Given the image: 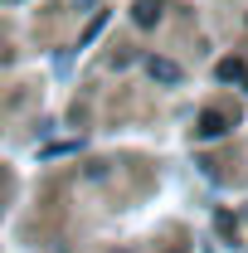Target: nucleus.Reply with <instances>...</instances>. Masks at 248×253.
Returning a JSON list of instances; mask_svg holds the SVG:
<instances>
[{
  "instance_id": "1",
  "label": "nucleus",
  "mask_w": 248,
  "mask_h": 253,
  "mask_svg": "<svg viewBox=\"0 0 248 253\" xmlns=\"http://www.w3.org/2000/svg\"><path fill=\"white\" fill-rule=\"evenodd\" d=\"M146 73L161 78V83H180V68H175L170 59H146Z\"/></svg>"
},
{
  "instance_id": "2",
  "label": "nucleus",
  "mask_w": 248,
  "mask_h": 253,
  "mask_svg": "<svg viewBox=\"0 0 248 253\" xmlns=\"http://www.w3.org/2000/svg\"><path fill=\"white\" fill-rule=\"evenodd\" d=\"M200 131H205V136H219V131H224V117H219V112H205V126H200Z\"/></svg>"
},
{
  "instance_id": "3",
  "label": "nucleus",
  "mask_w": 248,
  "mask_h": 253,
  "mask_svg": "<svg viewBox=\"0 0 248 253\" xmlns=\"http://www.w3.org/2000/svg\"><path fill=\"white\" fill-rule=\"evenodd\" d=\"M219 78H244V63H234V59H224V63H219Z\"/></svg>"
},
{
  "instance_id": "4",
  "label": "nucleus",
  "mask_w": 248,
  "mask_h": 253,
  "mask_svg": "<svg viewBox=\"0 0 248 253\" xmlns=\"http://www.w3.org/2000/svg\"><path fill=\"white\" fill-rule=\"evenodd\" d=\"M136 20H141V25H151V20H156V5H151V0H141V5H136Z\"/></svg>"
}]
</instances>
